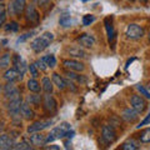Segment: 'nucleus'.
Masks as SVG:
<instances>
[{
  "mask_svg": "<svg viewBox=\"0 0 150 150\" xmlns=\"http://www.w3.org/2000/svg\"><path fill=\"white\" fill-rule=\"evenodd\" d=\"M54 40V34L50 31H45L44 34H41L40 36H38L36 39H34L31 41V49L35 51V53H41L43 50H45L48 46L50 45V43Z\"/></svg>",
  "mask_w": 150,
  "mask_h": 150,
  "instance_id": "nucleus-1",
  "label": "nucleus"
},
{
  "mask_svg": "<svg viewBox=\"0 0 150 150\" xmlns=\"http://www.w3.org/2000/svg\"><path fill=\"white\" fill-rule=\"evenodd\" d=\"M21 103H23L21 99L18 98V99H14V100H9L8 105H6L9 115L11 116L13 123L16 126H21V120H20V105H21Z\"/></svg>",
  "mask_w": 150,
  "mask_h": 150,
  "instance_id": "nucleus-2",
  "label": "nucleus"
},
{
  "mask_svg": "<svg viewBox=\"0 0 150 150\" xmlns=\"http://www.w3.org/2000/svg\"><path fill=\"white\" fill-rule=\"evenodd\" d=\"M69 130H71V126H70V124H68V123H62L60 125L55 126V128L48 134V137H46V143H51L56 139H62L64 137H67Z\"/></svg>",
  "mask_w": 150,
  "mask_h": 150,
  "instance_id": "nucleus-3",
  "label": "nucleus"
},
{
  "mask_svg": "<svg viewBox=\"0 0 150 150\" xmlns=\"http://www.w3.org/2000/svg\"><path fill=\"white\" fill-rule=\"evenodd\" d=\"M125 35H126L128 39L138 40V39H140V38L144 36V29L142 26L137 25V24H130V25L126 26Z\"/></svg>",
  "mask_w": 150,
  "mask_h": 150,
  "instance_id": "nucleus-4",
  "label": "nucleus"
},
{
  "mask_svg": "<svg viewBox=\"0 0 150 150\" xmlns=\"http://www.w3.org/2000/svg\"><path fill=\"white\" fill-rule=\"evenodd\" d=\"M101 139L106 144H111L116 140V131L111 125H104L101 128Z\"/></svg>",
  "mask_w": 150,
  "mask_h": 150,
  "instance_id": "nucleus-5",
  "label": "nucleus"
},
{
  "mask_svg": "<svg viewBox=\"0 0 150 150\" xmlns=\"http://www.w3.org/2000/svg\"><path fill=\"white\" fill-rule=\"evenodd\" d=\"M43 108L46 112H49V114H54L58 109V104H56V100L54 99L53 95H49L48 93H46V95H44L43 98Z\"/></svg>",
  "mask_w": 150,
  "mask_h": 150,
  "instance_id": "nucleus-6",
  "label": "nucleus"
},
{
  "mask_svg": "<svg viewBox=\"0 0 150 150\" xmlns=\"http://www.w3.org/2000/svg\"><path fill=\"white\" fill-rule=\"evenodd\" d=\"M4 95H5V98L8 100H14V99L20 98V91H19V89L14 85V83L8 81V84L4 86Z\"/></svg>",
  "mask_w": 150,
  "mask_h": 150,
  "instance_id": "nucleus-7",
  "label": "nucleus"
},
{
  "mask_svg": "<svg viewBox=\"0 0 150 150\" xmlns=\"http://www.w3.org/2000/svg\"><path fill=\"white\" fill-rule=\"evenodd\" d=\"M130 104L133 106V109L137 110L139 114H142V112L146 109V101L143 96L140 95H133L130 98Z\"/></svg>",
  "mask_w": 150,
  "mask_h": 150,
  "instance_id": "nucleus-8",
  "label": "nucleus"
},
{
  "mask_svg": "<svg viewBox=\"0 0 150 150\" xmlns=\"http://www.w3.org/2000/svg\"><path fill=\"white\" fill-rule=\"evenodd\" d=\"M25 19L29 23H33V24H36L39 23V13H38L36 8L34 4H30V5H26L25 8Z\"/></svg>",
  "mask_w": 150,
  "mask_h": 150,
  "instance_id": "nucleus-9",
  "label": "nucleus"
},
{
  "mask_svg": "<svg viewBox=\"0 0 150 150\" xmlns=\"http://www.w3.org/2000/svg\"><path fill=\"white\" fill-rule=\"evenodd\" d=\"M11 63H13V65H14V68H15L21 75H24V74H25V71L28 70V64H26V62L21 58L20 55H18V54L13 55Z\"/></svg>",
  "mask_w": 150,
  "mask_h": 150,
  "instance_id": "nucleus-10",
  "label": "nucleus"
},
{
  "mask_svg": "<svg viewBox=\"0 0 150 150\" xmlns=\"http://www.w3.org/2000/svg\"><path fill=\"white\" fill-rule=\"evenodd\" d=\"M64 67L67 68L68 70H71V71H76V73H80V71H84V64L78 62V60H74V59H67L63 62Z\"/></svg>",
  "mask_w": 150,
  "mask_h": 150,
  "instance_id": "nucleus-11",
  "label": "nucleus"
},
{
  "mask_svg": "<svg viewBox=\"0 0 150 150\" xmlns=\"http://www.w3.org/2000/svg\"><path fill=\"white\" fill-rule=\"evenodd\" d=\"M53 123H54L53 120H46V121H35V123H33L31 125H29V128H28V133L31 134V133H36V131H41V130L46 129L48 126H50Z\"/></svg>",
  "mask_w": 150,
  "mask_h": 150,
  "instance_id": "nucleus-12",
  "label": "nucleus"
},
{
  "mask_svg": "<svg viewBox=\"0 0 150 150\" xmlns=\"http://www.w3.org/2000/svg\"><path fill=\"white\" fill-rule=\"evenodd\" d=\"M121 118H123L125 121L128 123H134L137 121L139 118V112L133 109V108H128V109H124L123 112H121Z\"/></svg>",
  "mask_w": 150,
  "mask_h": 150,
  "instance_id": "nucleus-13",
  "label": "nucleus"
},
{
  "mask_svg": "<svg viewBox=\"0 0 150 150\" xmlns=\"http://www.w3.org/2000/svg\"><path fill=\"white\" fill-rule=\"evenodd\" d=\"M20 116L25 120H31V119H34V116H35L34 110L31 109L30 105L28 104L26 101L21 103V105H20Z\"/></svg>",
  "mask_w": 150,
  "mask_h": 150,
  "instance_id": "nucleus-14",
  "label": "nucleus"
},
{
  "mask_svg": "<svg viewBox=\"0 0 150 150\" xmlns=\"http://www.w3.org/2000/svg\"><path fill=\"white\" fill-rule=\"evenodd\" d=\"M14 138L9 137L8 134H0V149L8 150L14 148Z\"/></svg>",
  "mask_w": 150,
  "mask_h": 150,
  "instance_id": "nucleus-15",
  "label": "nucleus"
},
{
  "mask_svg": "<svg viewBox=\"0 0 150 150\" xmlns=\"http://www.w3.org/2000/svg\"><path fill=\"white\" fill-rule=\"evenodd\" d=\"M21 78H23V75L18 71V70L14 68V69H8L5 74H4V79H5L6 81H16V80H21Z\"/></svg>",
  "mask_w": 150,
  "mask_h": 150,
  "instance_id": "nucleus-16",
  "label": "nucleus"
},
{
  "mask_svg": "<svg viewBox=\"0 0 150 150\" xmlns=\"http://www.w3.org/2000/svg\"><path fill=\"white\" fill-rule=\"evenodd\" d=\"M30 143L33 145H36V146H41L46 143V137L43 135L40 131H36V133H31L30 134Z\"/></svg>",
  "mask_w": 150,
  "mask_h": 150,
  "instance_id": "nucleus-17",
  "label": "nucleus"
},
{
  "mask_svg": "<svg viewBox=\"0 0 150 150\" xmlns=\"http://www.w3.org/2000/svg\"><path fill=\"white\" fill-rule=\"evenodd\" d=\"M78 41L79 44H80L81 46H84V48H93L94 44H95V39L89 35V34H83L78 38Z\"/></svg>",
  "mask_w": 150,
  "mask_h": 150,
  "instance_id": "nucleus-18",
  "label": "nucleus"
},
{
  "mask_svg": "<svg viewBox=\"0 0 150 150\" xmlns=\"http://www.w3.org/2000/svg\"><path fill=\"white\" fill-rule=\"evenodd\" d=\"M67 76H68V79H70V80L79 83L80 85L81 84H86L88 83V79H86L85 75H79V74H76V71H71V70L67 71Z\"/></svg>",
  "mask_w": 150,
  "mask_h": 150,
  "instance_id": "nucleus-19",
  "label": "nucleus"
},
{
  "mask_svg": "<svg viewBox=\"0 0 150 150\" xmlns=\"http://www.w3.org/2000/svg\"><path fill=\"white\" fill-rule=\"evenodd\" d=\"M51 81H53L54 85L58 86L59 90H64V89L67 88V83H65V80L58 73H54L53 75H51Z\"/></svg>",
  "mask_w": 150,
  "mask_h": 150,
  "instance_id": "nucleus-20",
  "label": "nucleus"
},
{
  "mask_svg": "<svg viewBox=\"0 0 150 150\" xmlns=\"http://www.w3.org/2000/svg\"><path fill=\"white\" fill-rule=\"evenodd\" d=\"M25 101H26L29 105H34V106L38 108V106H40L41 101H43V98H41L38 93H35V94H31V95H28L26 99H25Z\"/></svg>",
  "mask_w": 150,
  "mask_h": 150,
  "instance_id": "nucleus-21",
  "label": "nucleus"
},
{
  "mask_svg": "<svg viewBox=\"0 0 150 150\" xmlns=\"http://www.w3.org/2000/svg\"><path fill=\"white\" fill-rule=\"evenodd\" d=\"M13 5H14V9H15V14H16V15H21V14L25 11L26 1H25V0H14Z\"/></svg>",
  "mask_w": 150,
  "mask_h": 150,
  "instance_id": "nucleus-22",
  "label": "nucleus"
},
{
  "mask_svg": "<svg viewBox=\"0 0 150 150\" xmlns=\"http://www.w3.org/2000/svg\"><path fill=\"white\" fill-rule=\"evenodd\" d=\"M41 85H43V90L45 91V93H48V94H50L51 91H53V81L50 80V78H43V80H41Z\"/></svg>",
  "mask_w": 150,
  "mask_h": 150,
  "instance_id": "nucleus-23",
  "label": "nucleus"
},
{
  "mask_svg": "<svg viewBox=\"0 0 150 150\" xmlns=\"http://www.w3.org/2000/svg\"><path fill=\"white\" fill-rule=\"evenodd\" d=\"M28 89L33 93H39L40 91V84L36 81V79H29L28 80Z\"/></svg>",
  "mask_w": 150,
  "mask_h": 150,
  "instance_id": "nucleus-24",
  "label": "nucleus"
},
{
  "mask_svg": "<svg viewBox=\"0 0 150 150\" xmlns=\"http://www.w3.org/2000/svg\"><path fill=\"white\" fill-rule=\"evenodd\" d=\"M121 149L123 150H137V149H139V145H138V143L135 142V140L130 139V140H128V142L123 143Z\"/></svg>",
  "mask_w": 150,
  "mask_h": 150,
  "instance_id": "nucleus-25",
  "label": "nucleus"
},
{
  "mask_svg": "<svg viewBox=\"0 0 150 150\" xmlns=\"http://www.w3.org/2000/svg\"><path fill=\"white\" fill-rule=\"evenodd\" d=\"M6 21V6L4 1L0 0V26H3Z\"/></svg>",
  "mask_w": 150,
  "mask_h": 150,
  "instance_id": "nucleus-26",
  "label": "nucleus"
},
{
  "mask_svg": "<svg viewBox=\"0 0 150 150\" xmlns=\"http://www.w3.org/2000/svg\"><path fill=\"white\" fill-rule=\"evenodd\" d=\"M59 24L62 25L63 28H69L71 25V18H70L69 14H63L59 19Z\"/></svg>",
  "mask_w": 150,
  "mask_h": 150,
  "instance_id": "nucleus-27",
  "label": "nucleus"
},
{
  "mask_svg": "<svg viewBox=\"0 0 150 150\" xmlns=\"http://www.w3.org/2000/svg\"><path fill=\"white\" fill-rule=\"evenodd\" d=\"M36 65V68L38 69H40V70H43V71H45V70H48V56H43V58H40L38 62L35 63Z\"/></svg>",
  "mask_w": 150,
  "mask_h": 150,
  "instance_id": "nucleus-28",
  "label": "nucleus"
},
{
  "mask_svg": "<svg viewBox=\"0 0 150 150\" xmlns=\"http://www.w3.org/2000/svg\"><path fill=\"white\" fill-rule=\"evenodd\" d=\"M10 65V55L9 54H4L3 56H0V68L5 69Z\"/></svg>",
  "mask_w": 150,
  "mask_h": 150,
  "instance_id": "nucleus-29",
  "label": "nucleus"
},
{
  "mask_svg": "<svg viewBox=\"0 0 150 150\" xmlns=\"http://www.w3.org/2000/svg\"><path fill=\"white\" fill-rule=\"evenodd\" d=\"M105 28H106V31H108V38H109V41H112V39H114V29H112L111 23H109V19H106V20H105Z\"/></svg>",
  "mask_w": 150,
  "mask_h": 150,
  "instance_id": "nucleus-30",
  "label": "nucleus"
},
{
  "mask_svg": "<svg viewBox=\"0 0 150 150\" xmlns=\"http://www.w3.org/2000/svg\"><path fill=\"white\" fill-rule=\"evenodd\" d=\"M69 54H70V56H75V58H84V56H85V53H84L80 48L69 49Z\"/></svg>",
  "mask_w": 150,
  "mask_h": 150,
  "instance_id": "nucleus-31",
  "label": "nucleus"
},
{
  "mask_svg": "<svg viewBox=\"0 0 150 150\" xmlns=\"http://www.w3.org/2000/svg\"><path fill=\"white\" fill-rule=\"evenodd\" d=\"M140 142L142 143H150V128L145 129L144 131H142L140 134Z\"/></svg>",
  "mask_w": 150,
  "mask_h": 150,
  "instance_id": "nucleus-32",
  "label": "nucleus"
},
{
  "mask_svg": "<svg viewBox=\"0 0 150 150\" xmlns=\"http://www.w3.org/2000/svg\"><path fill=\"white\" fill-rule=\"evenodd\" d=\"M13 149H21V150H30L33 149V146L26 143V142H21V143H18V144H14V148Z\"/></svg>",
  "mask_w": 150,
  "mask_h": 150,
  "instance_id": "nucleus-33",
  "label": "nucleus"
},
{
  "mask_svg": "<svg viewBox=\"0 0 150 150\" xmlns=\"http://www.w3.org/2000/svg\"><path fill=\"white\" fill-rule=\"evenodd\" d=\"M28 69H29V71H30V74H31V76L34 78V79H36L38 76H39V70H38V68H36V65H35V64H30L29 67H28Z\"/></svg>",
  "mask_w": 150,
  "mask_h": 150,
  "instance_id": "nucleus-34",
  "label": "nucleus"
},
{
  "mask_svg": "<svg viewBox=\"0 0 150 150\" xmlns=\"http://www.w3.org/2000/svg\"><path fill=\"white\" fill-rule=\"evenodd\" d=\"M137 89L140 91L142 95H144L145 98H146V99H150V91L148 90V89H145L143 85H140V84H139V85H137Z\"/></svg>",
  "mask_w": 150,
  "mask_h": 150,
  "instance_id": "nucleus-35",
  "label": "nucleus"
},
{
  "mask_svg": "<svg viewBox=\"0 0 150 150\" xmlns=\"http://www.w3.org/2000/svg\"><path fill=\"white\" fill-rule=\"evenodd\" d=\"M94 21H95V16H94V15H85L83 18V24L85 26L90 25L91 23H94Z\"/></svg>",
  "mask_w": 150,
  "mask_h": 150,
  "instance_id": "nucleus-36",
  "label": "nucleus"
},
{
  "mask_svg": "<svg viewBox=\"0 0 150 150\" xmlns=\"http://www.w3.org/2000/svg\"><path fill=\"white\" fill-rule=\"evenodd\" d=\"M50 3V0H33V4L39 8H43L45 5H48V4Z\"/></svg>",
  "mask_w": 150,
  "mask_h": 150,
  "instance_id": "nucleus-37",
  "label": "nucleus"
},
{
  "mask_svg": "<svg viewBox=\"0 0 150 150\" xmlns=\"http://www.w3.org/2000/svg\"><path fill=\"white\" fill-rule=\"evenodd\" d=\"M48 67L49 68H55L56 67V59L54 55H48Z\"/></svg>",
  "mask_w": 150,
  "mask_h": 150,
  "instance_id": "nucleus-38",
  "label": "nucleus"
},
{
  "mask_svg": "<svg viewBox=\"0 0 150 150\" xmlns=\"http://www.w3.org/2000/svg\"><path fill=\"white\" fill-rule=\"evenodd\" d=\"M5 29L9 31H18V29H19V25H18V23H15V21H11L10 24H8V26L5 28Z\"/></svg>",
  "mask_w": 150,
  "mask_h": 150,
  "instance_id": "nucleus-39",
  "label": "nucleus"
},
{
  "mask_svg": "<svg viewBox=\"0 0 150 150\" xmlns=\"http://www.w3.org/2000/svg\"><path fill=\"white\" fill-rule=\"evenodd\" d=\"M34 34H35V31H30V33H26V34H24L23 36H20V38H19V39H18V43H21V41H25L26 39H29V38H30V36H33Z\"/></svg>",
  "mask_w": 150,
  "mask_h": 150,
  "instance_id": "nucleus-40",
  "label": "nucleus"
},
{
  "mask_svg": "<svg viewBox=\"0 0 150 150\" xmlns=\"http://www.w3.org/2000/svg\"><path fill=\"white\" fill-rule=\"evenodd\" d=\"M150 123V114L146 116V118H145L143 121H142V123H140L139 125H137V129H140V128H143V126L144 125H146V124H149Z\"/></svg>",
  "mask_w": 150,
  "mask_h": 150,
  "instance_id": "nucleus-41",
  "label": "nucleus"
},
{
  "mask_svg": "<svg viewBox=\"0 0 150 150\" xmlns=\"http://www.w3.org/2000/svg\"><path fill=\"white\" fill-rule=\"evenodd\" d=\"M8 13L10 14V15H16V14H15V9H14V5H13V3L9 4V6H8Z\"/></svg>",
  "mask_w": 150,
  "mask_h": 150,
  "instance_id": "nucleus-42",
  "label": "nucleus"
},
{
  "mask_svg": "<svg viewBox=\"0 0 150 150\" xmlns=\"http://www.w3.org/2000/svg\"><path fill=\"white\" fill-rule=\"evenodd\" d=\"M4 129H5V123H4L3 120H0V133L4 131Z\"/></svg>",
  "mask_w": 150,
  "mask_h": 150,
  "instance_id": "nucleus-43",
  "label": "nucleus"
},
{
  "mask_svg": "<svg viewBox=\"0 0 150 150\" xmlns=\"http://www.w3.org/2000/svg\"><path fill=\"white\" fill-rule=\"evenodd\" d=\"M49 149H60L59 146H56V145H50Z\"/></svg>",
  "mask_w": 150,
  "mask_h": 150,
  "instance_id": "nucleus-44",
  "label": "nucleus"
},
{
  "mask_svg": "<svg viewBox=\"0 0 150 150\" xmlns=\"http://www.w3.org/2000/svg\"><path fill=\"white\" fill-rule=\"evenodd\" d=\"M139 1H140V3H143V4H146L149 0H139Z\"/></svg>",
  "mask_w": 150,
  "mask_h": 150,
  "instance_id": "nucleus-45",
  "label": "nucleus"
},
{
  "mask_svg": "<svg viewBox=\"0 0 150 150\" xmlns=\"http://www.w3.org/2000/svg\"><path fill=\"white\" fill-rule=\"evenodd\" d=\"M81 1H89V0H81Z\"/></svg>",
  "mask_w": 150,
  "mask_h": 150,
  "instance_id": "nucleus-46",
  "label": "nucleus"
},
{
  "mask_svg": "<svg viewBox=\"0 0 150 150\" xmlns=\"http://www.w3.org/2000/svg\"><path fill=\"white\" fill-rule=\"evenodd\" d=\"M129 1H135V0H129Z\"/></svg>",
  "mask_w": 150,
  "mask_h": 150,
  "instance_id": "nucleus-47",
  "label": "nucleus"
},
{
  "mask_svg": "<svg viewBox=\"0 0 150 150\" xmlns=\"http://www.w3.org/2000/svg\"><path fill=\"white\" fill-rule=\"evenodd\" d=\"M149 39H150V31H149Z\"/></svg>",
  "mask_w": 150,
  "mask_h": 150,
  "instance_id": "nucleus-48",
  "label": "nucleus"
},
{
  "mask_svg": "<svg viewBox=\"0 0 150 150\" xmlns=\"http://www.w3.org/2000/svg\"><path fill=\"white\" fill-rule=\"evenodd\" d=\"M149 89H150V84H149Z\"/></svg>",
  "mask_w": 150,
  "mask_h": 150,
  "instance_id": "nucleus-49",
  "label": "nucleus"
}]
</instances>
